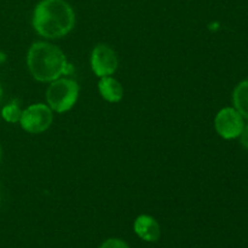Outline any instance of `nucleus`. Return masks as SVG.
I'll return each instance as SVG.
<instances>
[{
	"instance_id": "7ed1b4c3",
	"label": "nucleus",
	"mask_w": 248,
	"mask_h": 248,
	"mask_svg": "<svg viewBox=\"0 0 248 248\" xmlns=\"http://www.w3.org/2000/svg\"><path fill=\"white\" fill-rule=\"evenodd\" d=\"M79 96V85L70 79H56L51 81L46 90L48 107L57 113H64L72 109Z\"/></svg>"
},
{
	"instance_id": "39448f33",
	"label": "nucleus",
	"mask_w": 248,
	"mask_h": 248,
	"mask_svg": "<svg viewBox=\"0 0 248 248\" xmlns=\"http://www.w3.org/2000/svg\"><path fill=\"white\" fill-rule=\"evenodd\" d=\"M245 127V119L234 107H227L218 111L215 119V128L224 140L239 138Z\"/></svg>"
},
{
	"instance_id": "f257e3e1",
	"label": "nucleus",
	"mask_w": 248,
	"mask_h": 248,
	"mask_svg": "<svg viewBox=\"0 0 248 248\" xmlns=\"http://www.w3.org/2000/svg\"><path fill=\"white\" fill-rule=\"evenodd\" d=\"M34 29L48 39L67 35L75 24V12L65 0H41L31 18Z\"/></svg>"
},
{
	"instance_id": "2eb2a0df",
	"label": "nucleus",
	"mask_w": 248,
	"mask_h": 248,
	"mask_svg": "<svg viewBox=\"0 0 248 248\" xmlns=\"http://www.w3.org/2000/svg\"><path fill=\"white\" fill-rule=\"evenodd\" d=\"M0 160H1V148H0Z\"/></svg>"
},
{
	"instance_id": "f03ea898",
	"label": "nucleus",
	"mask_w": 248,
	"mask_h": 248,
	"mask_svg": "<svg viewBox=\"0 0 248 248\" xmlns=\"http://www.w3.org/2000/svg\"><path fill=\"white\" fill-rule=\"evenodd\" d=\"M27 64L34 79L41 82H51L65 74L68 61L57 46L39 41L29 48Z\"/></svg>"
},
{
	"instance_id": "ddd939ff",
	"label": "nucleus",
	"mask_w": 248,
	"mask_h": 248,
	"mask_svg": "<svg viewBox=\"0 0 248 248\" xmlns=\"http://www.w3.org/2000/svg\"><path fill=\"white\" fill-rule=\"evenodd\" d=\"M5 61H6V55H5L2 51H0V64H1V63H4Z\"/></svg>"
},
{
	"instance_id": "9d476101",
	"label": "nucleus",
	"mask_w": 248,
	"mask_h": 248,
	"mask_svg": "<svg viewBox=\"0 0 248 248\" xmlns=\"http://www.w3.org/2000/svg\"><path fill=\"white\" fill-rule=\"evenodd\" d=\"M21 115H22V110L21 108H19L17 101L10 102L9 104H6V106L1 109L2 119L10 124H15L17 123V121H19Z\"/></svg>"
},
{
	"instance_id": "6e6552de",
	"label": "nucleus",
	"mask_w": 248,
	"mask_h": 248,
	"mask_svg": "<svg viewBox=\"0 0 248 248\" xmlns=\"http://www.w3.org/2000/svg\"><path fill=\"white\" fill-rule=\"evenodd\" d=\"M98 90L101 96L110 103L120 102L124 96V89L121 84L110 75L101 78L98 82Z\"/></svg>"
},
{
	"instance_id": "4468645a",
	"label": "nucleus",
	"mask_w": 248,
	"mask_h": 248,
	"mask_svg": "<svg viewBox=\"0 0 248 248\" xmlns=\"http://www.w3.org/2000/svg\"><path fill=\"white\" fill-rule=\"evenodd\" d=\"M1 98H2V87L1 85H0V101H1Z\"/></svg>"
},
{
	"instance_id": "0eeeda50",
	"label": "nucleus",
	"mask_w": 248,
	"mask_h": 248,
	"mask_svg": "<svg viewBox=\"0 0 248 248\" xmlns=\"http://www.w3.org/2000/svg\"><path fill=\"white\" fill-rule=\"evenodd\" d=\"M135 232L142 240L147 242H155L160 239L161 229H160L159 223L155 218L148 215H140L136 218L135 224H133Z\"/></svg>"
},
{
	"instance_id": "9b49d317",
	"label": "nucleus",
	"mask_w": 248,
	"mask_h": 248,
	"mask_svg": "<svg viewBox=\"0 0 248 248\" xmlns=\"http://www.w3.org/2000/svg\"><path fill=\"white\" fill-rule=\"evenodd\" d=\"M99 248H130L125 241L120 239H109L104 241Z\"/></svg>"
},
{
	"instance_id": "f8f14e48",
	"label": "nucleus",
	"mask_w": 248,
	"mask_h": 248,
	"mask_svg": "<svg viewBox=\"0 0 248 248\" xmlns=\"http://www.w3.org/2000/svg\"><path fill=\"white\" fill-rule=\"evenodd\" d=\"M240 143L245 149L248 150V124H245V127L240 135Z\"/></svg>"
},
{
	"instance_id": "20e7f679",
	"label": "nucleus",
	"mask_w": 248,
	"mask_h": 248,
	"mask_svg": "<svg viewBox=\"0 0 248 248\" xmlns=\"http://www.w3.org/2000/svg\"><path fill=\"white\" fill-rule=\"evenodd\" d=\"M53 120L52 109L46 104H31L22 111L19 124L29 133H41L47 130Z\"/></svg>"
},
{
	"instance_id": "423d86ee",
	"label": "nucleus",
	"mask_w": 248,
	"mask_h": 248,
	"mask_svg": "<svg viewBox=\"0 0 248 248\" xmlns=\"http://www.w3.org/2000/svg\"><path fill=\"white\" fill-rule=\"evenodd\" d=\"M118 65V56L110 46L99 44L93 48L91 55V67L97 77L103 78L114 74Z\"/></svg>"
},
{
	"instance_id": "1a4fd4ad",
	"label": "nucleus",
	"mask_w": 248,
	"mask_h": 248,
	"mask_svg": "<svg viewBox=\"0 0 248 248\" xmlns=\"http://www.w3.org/2000/svg\"><path fill=\"white\" fill-rule=\"evenodd\" d=\"M234 108L248 120V79L239 82L232 92Z\"/></svg>"
}]
</instances>
